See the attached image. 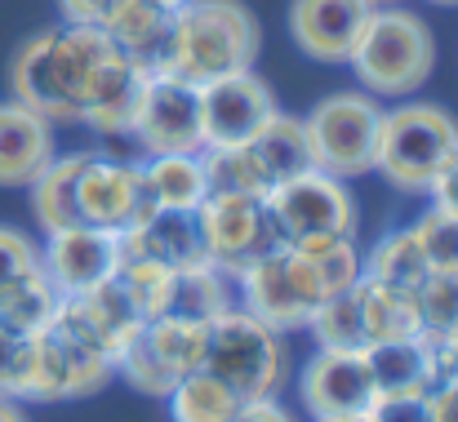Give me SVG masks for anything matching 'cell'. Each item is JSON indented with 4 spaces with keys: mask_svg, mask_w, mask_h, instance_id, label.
Masks as SVG:
<instances>
[{
    "mask_svg": "<svg viewBox=\"0 0 458 422\" xmlns=\"http://www.w3.org/2000/svg\"><path fill=\"white\" fill-rule=\"evenodd\" d=\"M116 267H121V236L85 227V223L49 232L40 245V272L54 281L63 298L98 289L103 281L116 276Z\"/></svg>",
    "mask_w": 458,
    "mask_h": 422,
    "instance_id": "e0dca14e",
    "label": "cell"
},
{
    "mask_svg": "<svg viewBox=\"0 0 458 422\" xmlns=\"http://www.w3.org/2000/svg\"><path fill=\"white\" fill-rule=\"evenodd\" d=\"M419 320L423 333L432 338H454L458 333V272H432L419 284Z\"/></svg>",
    "mask_w": 458,
    "mask_h": 422,
    "instance_id": "d590c367",
    "label": "cell"
},
{
    "mask_svg": "<svg viewBox=\"0 0 458 422\" xmlns=\"http://www.w3.org/2000/svg\"><path fill=\"white\" fill-rule=\"evenodd\" d=\"M143 142L148 156H169V151H200V85L182 80V76H165L152 72L148 89H143V107L139 121L130 130Z\"/></svg>",
    "mask_w": 458,
    "mask_h": 422,
    "instance_id": "4fadbf2b",
    "label": "cell"
},
{
    "mask_svg": "<svg viewBox=\"0 0 458 422\" xmlns=\"http://www.w3.org/2000/svg\"><path fill=\"white\" fill-rule=\"evenodd\" d=\"M432 200H437L441 209L458 214V151L445 160V169L437 173V182H432Z\"/></svg>",
    "mask_w": 458,
    "mask_h": 422,
    "instance_id": "ee69618b",
    "label": "cell"
},
{
    "mask_svg": "<svg viewBox=\"0 0 458 422\" xmlns=\"http://www.w3.org/2000/svg\"><path fill=\"white\" fill-rule=\"evenodd\" d=\"M458 151V121L437 103H410L383 112L378 130V156L374 169L396 187V191H432L437 173Z\"/></svg>",
    "mask_w": 458,
    "mask_h": 422,
    "instance_id": "5b68a950",
    "label": "cell"
},
{
    "mask_svg": "<svg viewBox=\"0 0 458 422\" xmlns=\"http://www.w3.org/2000/svg\"><path fill=\"white\" fill-rule=\"evenodd\" d=\"M347 67L356 72L365 94H374V98H405L437 67L432 27L414 9L374 4V13L365 18V27L356 36V49H352Z\"/></svg>",
    "mask_w": 458,
    "mask_h": 422,
    "instance_id": "3957f363",
    "label": "cell"
},
{
    "mask_svg": "<svg viewBox=\"0 0 458 422\" xmlns=\"http://www.w3.org/2000/svg\"><path fill=\"white\" fill-rule=\"evenodd\" d=\"M31 267H40V245L18 227H0V284L18 281Z\"/></svg>",
    "mask_w": 458,
    "mask_h": 422,
    "instance_id": "ab89813d",
    "label": "cell"
},
{
    "mask_svg": "<svg viewBox=\"0 0 458 422\" xmlns=\"http://www.w3.org/2000/svg\"><path fill=\"white\" fill-rule=\"evenodd\" d=\"M369 422H432V396L428 392H396L383 396L374 392V405L365 409Z\"/></svg>",
    "mask_w": 458,
    "mask_h": 422,
    "instance_id": "f35d334b",
    "label": "cell"
},
{
    "mask_svg": "<svg viewBox=\"0 0 458 422\" xmlns=\"http://www.w3.org/2000/svg\"><path fill=\"white\" fill-rule=\"evenodd\" d=\"M205 369L241 401H272L290 378V342L281 329L263 325L254 311L232 302L223 316L209 320Z\"/></svg>",
    "mask_w": 458,
    "mask_h": 422,
    "instance_id": "277c9868",
    "label": "cell"
},
{
    "mask_svg": "<svg viewBox=\"0 0 458 422\" xmlns=\"http://www.w3.org/2000/svg\"><path fill=\"white\" fill-rule=\"evenodd\" d=\"M369 13H374V0H294L290 36L316 63H347Z\"/></svg>",
    "mask_w": 458,
    "mask_h": 422,
    "instance_id": "d6986e66",
    "label": "cell"
},
{
    "mask_svg": "<svg viewBox=\"0 0 458 422\" xmlns=\"http://www.w3.org/2000/svg\"><path fill=\"white\" fill-rule=\"evenodd\" d=\"M174 276H178V272L160 267L152 258H121V267H116V281H121V289L130 293V302L139 307L143 320H156V316L169 311Z\"/></svg>",
    "mask_w": 458,
    "mask_h": 422,
    "instance_id": "e575fe53",
    "label": "cell"
},
{
    "mask_svg": "<svg viewBox=\"0 0 458 422\" xmlns=\"http://www.w3.org/2000/svg\"><path fill=\"white\" fill-rule=\"evenodd\" d=\"M232 422H299V418L272 396V401H245V405L232 414Z\"/></svg>",
    "mask_w": 458,
    "mask_h": 422,
    "instance_id": "7bdbcfd3",
    "label": "cell"
},
{
    "mask_svg": "<svg viewBox=\"0 0 458 422\" xmlns=\"http://www.w3.org/2000/svg\"><path fill=\"white\" fill-rule=\"evenodd\" d=\"M31 365H36V347H31V338L0 329V396H4V401H27Z\"/></svg>",
    "mask_w": 458,
    "mask_h": 422,
    "instance_id": "74e56055",
    "label": "cell"
},
{
    "mask_svg": "<svg viewBox=\"0 0 458 422\" xmlns=\"http://www.w3.org/2000/svg\"><path fill=\"white\" fill-rule=\"evenodd\" d=\"M156 4H160V9H169V13H178V9H182L187 0H156Z\"/></svg>",
    "mask_w": 458,
    "mask_h": 422,
    "instance_id": "7dc6e473",
    "label": "cell"
},
{
    "mask_svg": "<svg viewBox=\"0 0 458 422\" xmlns=\"http://www.w3.org/2000/svg\"><path fill=\"white\" fill-rule=\"evenodd\" d=\"M316 347H338V351H365V325H360V302H356V284L325 298L311 320H307Z\"/></svg>",
    "mask_w": 458,
    "mask_h": 422,
    "instance_id": "d6a6232c",
    "label": "cell"
},
{
    "mask_svg": "<svg viewBox=\"0 0 458 422\" xmlns=\"http://www.w3.org/2000/svg\"><path fill=\"white\" fill-rule=\"evenodd\" d=\"M365 365L374 378V392L396 396V392H428V347L419 338H387L365 347Z\"/></svg>",
    "mask_w": 458,
    "mask_h": 422,
    "instance_id": "4316f807",
    "label": "cell"
},
{
    "mask_svg": "<svg viewBox=\"0 0 458 422\" xmlns=\"http://www.w3.org/2000/svg\"><path fill=\"white\" fill-rule=\"evenodd\" d=\"M374 4H378V0H374Z\"/></svg>",
    "mask_w": 458,
    "mask_h": 422,
    "instance_id": "816d5d0a",
    "label": "cell"
},
{
    "mask_svg": "<svg viewBox=\"0 0 458 422\" xmlns=\"http://www.w3.org/2000/svg\"><path fill=\"white\" fill-rule=\"evenodd\" d=\"M58 156L54 125L22 107L18 98L0 103V187H31L40 169Z\"/></svg>",
    "mask_w": 458,
    "mask_h": 422,
    "instance_id": "ffe728a7",
    "label": "cell"
},
{
    "mask_svg": "<svg viewBox=\"0 0 458 422\" xmlns=\"http://www.w3.org/2000/svg\"><path fill=\"white\" fill-rule=\"evenodd\" d=\"M232 276H223L218 267H187L174 276V298H169V311L174 316H187V320H214L232 307Z\"/></svg>",
    "mask_w": 458,
    "mask_h": 422,
    "instance_id": "1f68e13d",
    "label": "cell"
},
{
    "mask_svg": "<svg viewBox=\"0 0 458 422\" xmlns=\"http://www.w3.org/2000/svg\"><path fill=\"white\" fill-rule=\"evenodd\" d=\"M116 54V40L103 27L67 22L36 31L18 45L9 63V89L22 107L40 112L49 125H72L85 116L94 76Z\"/></svg>",
    "mask_w": 458,
    "mask_h": 422,
    "instance_id": "6da1fadb",
    "label": "cell"
},
{
    "mask_svg": "<svg viewBox=\"0 0 458 422\" xmlns=\"http://www.w3.org/2000/svg\"><path fill=\"white\" fill-rule=\"evenodd\" d=\"M329 422H369V418H365V414H360V418H329Z\"/></svg>",
    "mask_w": 458,
    "mask_h": 422,
    "instance_id": "c3c4849f",
    "label": "cell"
},
{
    "mask_svg": "<svg viewBox=\"0 0 458 422\" xmlns=\"http://www.w3.org/2000/svg\"><path fill=\"white\" fill-rule=\"evenodd\" d=\"M236 284H241V307L254 311L263 325H272L281 333L307 329L311 311L325 302V289L316 281L311 263L290 245H276L272 254L250 263L236 276Z\"/></svg>",
    "mask_w": 458,
    "mask_h": 422,
    "instance_id": "ba28073f",
    "label": "cell"
},
{
    "mask_svg": "<svg viewBox=\"0 0 458 422\" xmlns=\"http://www.w3.org/2000/svg\"><path fill=\"white\" fill-rule=\"evenodd\" d=\"M196 214H200V227H205L209 263L223 276H232V281L250 263H259L263 254H272L281 245L263 196H250V191H209Z\"/></svg>",
    "mask_w": 458,
    "mask_h": 422,
    "instance_id": "30bf717a",
    "label": "cell"
},
{
    "mask_svg": "<svg viewBox=\"0 0 458 422\" xmlns=\"http://www.w3.org/2000/svg\"><path fill=\"white\" fill-rule=\"evenodd\" d=\"M356 302H360V325H365V347L369 342H387V338H419L423 320H419V298L410 289H396L387 281H374L360 272L356 281Z\"/></svg>",
    "mask_w": 458,
    "mask_h": 422,
    "instance_id": "cb8c5ba5",
    "label": "cell"
},
{
    "mask_svg": "<svg viewBox=\"0 0 458 422\" xmlns=\"http://www.w3.org/2000/svg\"><path fill=\"white\" fill-rule=\"evenodd\" d=\"M31 347H36V365H31L27 401H81V396L103 392L116 374L112 360H103L94 347H85L58 320L45 333H36Z\"/></svg>",
    "mask_w": 458,
    "mask_h": 422,
    "instance_id": "7c38bea8",
    "label": "cell"
},
{
    "mask_svg": "<svg viewBox=\"0 0 458 422\" xmlns=\"http://www.w3.org/2000/svg\"><path fill=\"white\" fill-rule=\"evenodd\" d=\"M81 165H85V151L54 156L40 169V178L31 182V214L45 227V236L81 223V214H76V173H81Z\"/></svg>",
    "mask_w": 458,
    "mask_h": 422,
    "instance_id": "484cf974",
    "label": "cell"
},
{
    "mask_svg": "<svg viewBox=\"0 0 458 422\" xmlns=\"http://www.w3.org/2000/svg\"><path fill=\"white\" fill-rule=\"evenodd\" d=\"M365 276L419 293V284L432 276V263H428V254H423L414 227H396V232H387V236L365 254Z\"/></svg>",
    "mask_w": 458,
    "mask_h": 422,
    "instance_id": "f1b7e54d",
    "label": "cell"
},
{
    "mask_svg": "<svg viewBox=\"0 0 458 422\" xmlns=\"http://www.w3.org/2000/svg\"><path fill=\"white\" fill-rule=\"evenodd\" d=\"M259 45H263V27L241 0H187L169 18V36L156 49L148 72L209 85L218 76L250 72Z\"/></svg>",
    "mask_w": 458,
    "mask_h": 422,
    "instance_id": "7a4b0ae2",
    "label": "cell"
},
{
    "mask_svg": "<svg viewBox=\"0 0 458 422\" xmlns=\"http://www.w3.org/2000/svg\"><path fill=\"white\" fill-rule=\"evenodd\" d=\"M307 139L316 169L334 173V178H360L374 173V156H378V130H383V107L374 94L365 89H347V94H329L307 112Z\"/></svg>",
    "mask_w": 458,
    "mask_h": 422,
    "instance_id": "8992f818",
    "label": "cell"
},
{
    "mask_svg": "<svg viewBox=\"0 0 458 422\" xmlns=\"http://www.w3.org/2000/svg\"><path fill=\"white\" fill-rule=\"evenodd\" d=\"M139 169H143V200H148V209H200V200L209 196L200 151L148 156Z\"/></svg>",
    "mask_w": 458,
    "mask_h": 422,
    "instance_id": "603a6c76",
    "label": "cell"
},
{
    "mask_svg": "<svg viewBox=\"0 0 458 422\" xmlns=\"http://www.w3.org/2000/svg\"><path fill=\"white\" fill-rule=\"evenodd\" d=\"M432 422H458V383L432 392Z\"/></svg>",
    "mask_w": 458,
    "mask_h": 422,
    "instance_id": "f6af8a7d",
    "label": "cell"
},
{
    "mask_svg": "<svg viewBox=\"0 0 458 422\" xmlns=\"http://www.w3.org/2000/svg\"><path fill=\"white\" fill-rule=\"evenodd\" d=\"M169 9H160L156 0H121L116 9H112V18L103 22V31L116 40V49L121 54H130V58H139V63H148L152 67L156 49L165 45V36H169Z\"/></svg>",
    "mask_w": 458,
    "mask_h": 422,
    "instance_id": "83f0119b",
    "label": "cell"
},
{
    "mask_svg": "<svg viewBox=\"0 0 458 422\" xmlns=\"http://www.w3.org/2000/svg\"><path fill=\"white\" fill-rule=\"evenodd\" d=\"M76 214L85 227L98 232H130L139 218H148L143 200V169L134 160H116L103 151H85V165L76 173Z\"/></svg>",
    "mask_w": 458,
    "mask_h": 422,
    "instance_id": "8fae6325",
    "label": "cell"
},
{
    "mask_svg": "<svg viewBox=\"0 0 458 422\" xmlns=\"http://www.w3.org/2000/svg\"><path fill=\"white\" fill-rule=\"evenodd\" d=\"M423 347H428V396H432V392L458 383V342L423 333Z\"/></svg>",
    "mask_w": 458,
    "mask_h": 422,
    "instance_id": "60d3db41",
    "label": "cell"
},
{
    "mask_svg": "<svg viewBox=\"0 0 458 422\" xmlns=\"http://www.w3.org/2000/svg\"><path fill=\"white\" fill-rule=\"evenodd\" d=\"M290 249H299L307 263H311L325 298L352 289V284L360 281V272H365V254H360L356 236H311V241H299Z\"/></svg>",
    "mask_w": 458,
    "mask_h": 422,
    "instance_id": "4dcf8cb0",
    "label": "cell"
},
{
    "mask_svg": "<svg viewBox=\"0 0 458 422\" xmlns=\"http://www.w3.org/2000/svg\"><path fill=\"white\" fill-rule=\"evenodd\" d=\"M200 165H205V187L209 191H250V196H267V182L250 156L245 142L236 147H200Z\"/></svg>",
    "mask_w": 458,
    "mask_h": 422,
    "instance_id": "836d02e7",
    "label": "cell"
},
{
    "mask_svg": "<svg viewBox=\"0 0 458 422\" xmlns=\"http://www.w3.org/2000/svg\"><path fill=\"white\" fill-rule=\"evenodd\" d=\"M148 63L130 58V54H112L103 63V72L94 76V89H89V103H85V125L98 130V134H130L134 121H139V107H143V89H148Z\"/></svg>",
    "mask_w": 458,
    "mask_h": 422,
    "instance_id": "44dd1931",
    "label": "cell"
},
{
    "mask_svg": "<svg viewBox=\"0 0 458 422\" xmlns=\"http://www.w3.org/2000/svg\"><path fill=\"white\" fill-rule=\"evenodd\" d=\"M58 4H63L67 22H89V27H103L121 0H58Z\"/></svg>",
    "mask_w": 458,
    "mask_h": 422,
    "instance_id": "b9f144b4",
    "label": "cell"
},
{
    "mask_svg": "<svg viewBox=\"0 0 458 422\" xmlns=\"http://www.w3.org/2000/svg\"><path fill=\"white\" fill-rule=\"evenodd\" d=\"M414 236L432 263V272H458V214L432 205L419 223H414Z\"/></svg>",
    "mask_w": 458,
    "mask_h": 422,
    "instance_id": "8d00e7d4",
    "label": "cell"
},
{
    "mask_svg": "<svg viewBox=\"0 0 458 422\" xmlns=\"http://www.w3.org/2000/svg\"><path fill=\"white\" fill-rule=\"evenodd\" d=\"M121 258H152L169 272L205 267L209 249H205L200 214L196 209H152L130 232H121Z\"/></svg>",
    "mask_w": 458,
    "mask_h": 422,
    "instance_id": "ac0fdd59",
    "label": "cell"
},
{
    "mask_svg": "<svg viewBox=\"0 0 458 422\" xmlns=\"http://www.w3.org/2000/svg\"><path fill=\"white\" fill-rule=\"evenodd\" d=\"M58 302H63V293L54 289V281L40 267H31L18 281L0 284V329L36 338L58 320Z\"/></svg>",
    "mask_w": 458,
    "mask_h": 422,
    "instance_id": "d4e9b609",
    "label": "cell"
},
{
    "mask_svg": "<svg viewBox=\"0 0 458 422\" xmlns=\"http://www.w3.org/2000/svg\"><path fill=\"white\" fill-rule=\"evenodd\" d=\"M169 418L174 422H232V414L245 405L232 387H223L209 369H196L187 378L174 383V392L165 396Z\"/></svg>",
    "mask_w": 458,
    "mask_h": 422,
    "instance_id": "f546056e",
    "label": "cell"
},
{
    "mask_svg": "<svg viewBox=\"0 0 458 422\" xmlns=\"http://www.w3.org/2000/svg\"><path fill=\"white\" fill-rule=\"evenodd\" d=\"M454 342H458V333H454Z\"/></svg>",
    "mask_w": 458,
    "mask_h": 422,
    "instance_id": "f907efd6",
    "label": "cell"
},
{
    "mask_svg": "<svg viewBox=\"0 0 458 422\" xmlns=\"http://www.w3.org/2000/svg\"><path fill=\"white\" fill-rule=\"evenodd\" d=\"M205 338H209V325L205 320H187V316L165 311V316H156V320H148L139 329V338L121 356L116 374L134 392L165 401L178 378L205 369Z\"/></svg>",
    "mask_w": 458,
    "mask_h": 422,
    "instance_id": "52a82bcc",
    "label": "cell"
},
{
    "mask_svg": "<svg viewBox=\"0 0 458 422\" xmlns=\"http://www.w3.org/2000/svg\"><path fill=\"white\" fill-rule=\"evenodd\" d=\"M432 4H458V0H432Z\"/></svg>",
    "mask_w": 458,
    "mask_h": 422,
    "instance_id": "681fc988",
    "label": "cell"
},
{
    "mask_svg": "<svg viewBox=\"0 0 458 422\" xmlns=\"http://www.w3.org/2000/svg\"><path fill=\"white\" fill-rule=\"evenodd\" d=\"M58 325L67 333H76L85 347H94L103 360L121 365V356L130 351V342L139 338V329L148 325L139 316V307L130 302V293L121 289V281H103L89 293H76V298H63L58 302Z\"/></svg>",
    "mask_w": 458,
    "mask_h": 422,
    "instance_id": "9a60e30c",
    "label": "cell"
},
{
    "mask_svg": "<svg viewBox=\"0 0 458 422\" xmlns=\"http://www.w3.org/2000/svg\"><path fill=\"white\" fill-rule=\"evenodd\" d=\"M263 200L281 245H299L311 236H356V196L343 178L325 169H307L290 182H276Z\"/></svg>",
    "mask_w": 458,
    "mask_h": 422,
    "instance_id": "9c48e42d",
    "label": "cell"
},
{
    "mask_svg": "<svg viewBox=\"0 0 458 422\" xmlns=\"http://www.w3.org/2000/svg\"><path fill=\"white\" fill-rule=\"evenodd\" d=\"M299 396L316 422L360 418L374 405V378H369L365 351L320 347L299 374Z\"/></svg>",
    "mask_w": 458,
    "mask_h": 422,
    "instance_id": "2e32d148",
    "label": "cell"
},
{
    "mask_svg": "<svg viewBox=\"0 0 458 422\" xmlns=\"http://www.w3.org/2000/svg\"><path fill=\"white\" fill-rule=\"evenodd\" d=\"M0 422H27L22 418V401H4L0 396Z\"/></svg>",
    "mask_w": 458,
    "mask_h": 422,
    "instance_id": "bcb514c9",
    "label": "cell"
},
{
    "mask_svg": "<svg viewBox=\"0 0 458 422\" xmlns=\"http://www.w3.org/2000/svg\"><path fill=\"white\" fill-rule=\"evenodd\" d=\"M272 116H276L272 85L263 76H254V67L200 85V134H205V147L250 142Z\"/></svg>",
    "mask_w": 458,
    "mask_h": 422,
    "instance_id": "5bb4252c",
    "label": "cell"
},
{
    "mask_svg": "<svg viewBox=\"0 0 458 422\" xmlns=\"http://www.w3.org/2000/svg\"><path fill=\"white\" fill-rule=\"evenodd\" d=\"M245 147H250V156H254V165H259L267 191H272L276 182H290V178H299V173H307V169H316L307 125L303 121H294V116H285V112H276L254 139L245 142Z\"/></svg>",
    "mask_w": 458,
    "mask_h": 422,
    "instance_id": "7402d4cb",
    "label": "cell"
}]
</instances>
